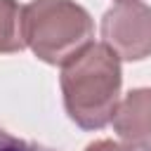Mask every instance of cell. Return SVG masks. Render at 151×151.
Segmentation results:
<instances>
[{"mask_svg": "<svg viewBox=\"0 0 151 151\" xmlns=\"http://www.w3.org/2000/svg\"><path fill=\"white\" fill-rule=\"evenodd\" d=\"M120 59L104 42L83 50L61 66V94L68 118L83 130L109 125L120 104Z\"/></svg>", "mask_w": 151, "mask_h": 151, "instance_id": "1", "label": "cell"}, {"mask_svg": "<svg viewBox=\"0 0 151 151\" xmlns=\"http://www.w3.org/2000/svg\"><path fill=\"white\" fill-rule=\"evenodd\" d=\"M92 17L73 0H31L24 5V40L45 64H68L92 45Z\"/></svg>", "mask_w": 151, "mask_h": 151, "instance_id": "2", "label": "cell"}, {"mask_svg": "<svg viewBox=\"0 0 151 151\" xmlns=\"http://www.w3.org/2000/svg\"><path fill=\"white\" fill-rule=\"evenodd\" d=\"M101 38L118 59L151 57V7L139 0L116 2L101 19Z\"/></svg>", "mask_w": 151, "mask_h": 151, "instance_id": "3", "label": "cell"}, {"mask_svg": "<svg viewBox=\"0 0 151 151\" xmlns=\"http://www.w3.org/2000/svg\"><path fill=\"white\" fill-rule=\"evenodd\" d=\"M116 134L134 151H151V87L125 94L113 113Z\"/></svg>", "mask_w": 151, "mask_h": 151, "instance_id": "4", "label": "cell"}, {"mask_svg": "<svg viewBox=\"0 0 151 151\" xmlns=\"http://www.w3.org/2000/svg\"><path fill=\"white\" fill-rule=\"evenodd\" d=\"M24 47V7L17 0H0V54L21 52Z\"/></svg>", "mask_w": 151, "mask_h": 151, "instance_id": "5", "label": "cell"}, {"mask_svg": "<svg viewBox=\"0 0 151 151\" xmlns=\"http://www.w3.org/2000/svg\"><path fill=\"white\" fill-rule=\"evenodd\" d=\"M0 151H52V149L40 146V144H35V142L19 139V137L0 130Z\"/></svg>", "mask_w": 151, "mask_h": 151, "instance_id": "6", "label": "cell"}, {"mask_svg": "<svg viewBox=\"0 0 151 151\" xmlns=\"http://www.w3.org/2000/svg\"><path fill=\"white\" fill-rule=\"evenodd\" d=\"M85 151H134V149H130L127 144L111 142V139H99V142L87 144V149H85Z\"/></svg>", "mask_w": 151, "mask_h": 151, "instance_id": "7", "label": "cell"}, {"mask_svg": "<svg viewBox=\"0 0 151 151\" xmlns=\"http://www.w3.org/2000/svg\"><path fill=\"white\" fill-rule=\"evenodd\" d=\"M118 2H125V0H118Z\"/></svg>", "mask_w": 151, "mask_h": 151, "instance_id": "8", "label": "cell"}]
</instances>
